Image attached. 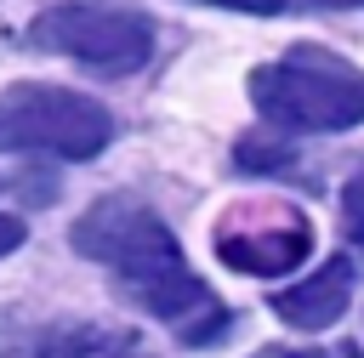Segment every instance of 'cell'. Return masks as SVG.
Masks as SVG:
<instances>
[{"label": "cell", "instance_id": "obj_15", "mask_svg": "<svg viewBox=\"0 0 364 358\" xmlns=\"http://www.w3.org/2000/svg\"><path fill=\"white\" fill-rule=\"evenodd\" d=\"M0 188H6V176H0Z\"/></svg>", "mask_w": 364, "mask_h": 358}, {"label": "cell", "instance_id": "obj_8", "mask_svg": "<svg viewBox=\"0 0 364 358\" xmlns=\"http://www.w3.org/2000/svg\"><path fill=\"white\" fill-rule=\"evenodd\" d=\"M239 165L245 170H284L290 165V148L284 142H267V136H245L239 142Z\"/></svg>", "mask_w": 364, "mask_h": 358}, {"label": "cell", "instance_id": "obj_2", "mask_svg": "<svg viewBox=\"0 0 364 358\" xmlns=\"http://www.w3.org/2000/svg\"><path fill=\"white\" fill-rule=\"evenodd\" d=\"M250 102L279 131H353L364 125V68L324 45H290L250 74Z\"/></svg>", "mask_w": 364, "mask_h": 358}, {"label": "cell", "instance_id": "obj_3", "mask_svg": "<svg viewBox=\"0 0 364 358\" xmlns=\"http://www.w3.org/2000/svg\"><path fill=\"white\" fill-rule=\"evenodd\" d=\"M114 136V114L68 85L23 80L0 97V148L51 153V159H97Z\"/></svg>", "mask_w": 364, "mask_h": 358}, {"label": "cell", "instance_id": "obj_14", "mask_svg": "<svg viewBox=\"0 0 364 358\" xmlns=\"http://www.w3.org/2000/svg\"><path fill=\"white\" fill-rule=\"evenodd\" d=\"M341 358H364V352H358V347H341Z\"/></svg>", "mask_w": 364, "mask_h": 358}, {"label": "cell", "instance_id": "obj_13", "mask_svg": "<svg viewBox=\"0 0 364 358\" xmlns=\"http://www.w3.org/2000/svg\"><path fill=\"white\" fill-rule=\"evenodd\" d=\"M273 358H318V352H273Z\"/></svg>", "mask_w": 364, "mask_h": 358}, {"label": "cell", "instance_id": "obj_7", "mask_svg": "<svg viewBox=\"0 0 364 358\" xmlns=\"http://www.w3.org/2000/svg\"><path fill=\"white\" fill-rule=\"evenodd\" d=\"M46 358H136V347H131L119 330H91V324H80V330H63V335L46 347Z\"/></svg>", "mask_w": 364, "mask_h": 358}, {"label": "cell", "instance_id": "obj_5", "mask_svg": "<svg viewBox=\"0 0 364 358\" xmlns=\"http://www.w3.org/2000/svg\"><path fill=\"white\" fill-rule=\"evenodd\" d=\"M307 250H313V233L301 216H284L273 227H222L216 233V256L250 278H279L296 261H307Z\"/></svg>", "mask_w": 364, "mask_h": 358}, {"label": "cell", "instance_id": "obj_9", "mask_svg": "<svg viewBox=\"0 0 364 358\" xmlns=\"http://www.w3.org/2000/svg\"><path fill=\"white\" fill-rule=\"evenodd\" d=\"M341 227H347V239L364 244V165L341 182Z\"/></svg>", "mask_w": 364, "mask_h": 358}, {"label": "cell", "instance_id": "obj_1", "mask_svg": "<svg viewBox=\"0 0 364 358\" xmlns=\"http://www.w3.org/2000/svg\"><path fill=\"white\" fill-rule=\"evenodd\" d=\"M68 239L85 261H102L136 307H148L159 324H171V335L182 347H210L228 335L233 313L205 290V278L182 261V244L171 239V227L142 199H131V193L97 199L74 222Z\"/></svg>", "mask_w": 364, "mask_h": 358}, {"label": "cell", "instance_id": "obj_4", "mask_svg": "<svg viewBox=\"0 0 364 358\" xmlns=\"http://www.w3.org/2000/svg\"><path fill=\"white\" fill-rule=\"evenodd\" d=\"M28 40L46 51L74 57L91 74H136L154 57V23L142 11H114V6H51L28 23Z\"/></svg>", "mask_w": 364, "mask_h": 358}, {"label": "cell", "instance_id": "obj_10", "mask_svg": "<svg viewBox=\"0 0 364 358\" xmlns=\"http://www.w3.org/2000/svg\"><path fill=\"white\" fill-rule=\"evenodd\" d=\"M23 244V216H11V210H0V256H11Z\"/></svg>", "mask_w": 364, "mask_h": 358}, {"label": "cell", "instance_id": "obj_11", "mask_svg": "<svg viewBox=\"0 0 364 358\" xmlns=\"http://www.w3.org/2000/svg\"><path fill=\"white\" fill-rule=\"evenodd\" d=\"M210 6H228V11H250V17H273V11H284V0H210Z\"/></svg>", "mask_w": 364, "mask_h": 358}, {"label": "cell", "instance_id": "obj_6", "mask_svg": "<svg viewBox=\"0 0 364 358\" xmlns=\"http://www.w3.org/2000/svg\"><path fill=\"white\" fill-rule=\"evenodd\" d=\"M353 301V261L347 256H330L313 278L290 284L273 295V313L290 324V330H330Z\"/></svg>", "mask_w": 364, "mask_h": 358}, {"label": "cell", "instance_id": "obj_12", "mask_svg": "<svg viewBox=\"0 0 364 358\" xmlns=\"http://www.w3.org/2000/svg\"><path fill=\"white\" fill-rule=\"evenodd\" d=\"M318 6H364V0H318Z\"/></svg>", "mask_w": 364, "mask_h": 358}]
</instances>
